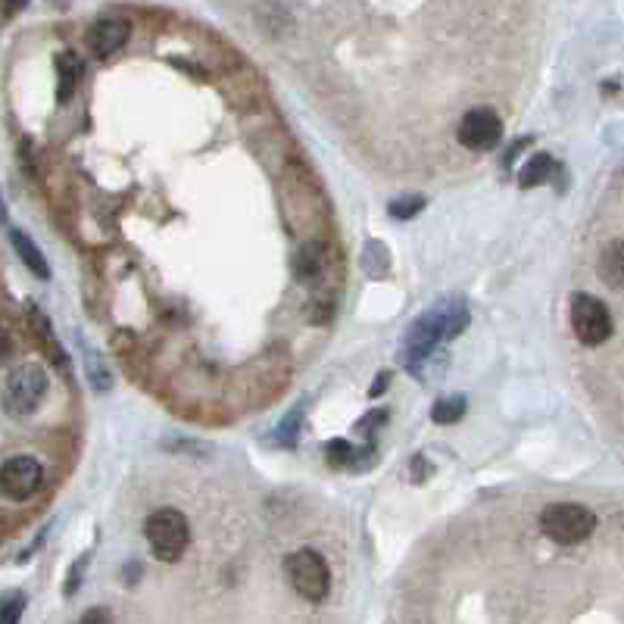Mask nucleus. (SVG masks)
I'll return each mask as SVG.
<instances>
[{
  "instance_id": "obj_16",
  "label": "nucleus",
  "mask_w": 624,
  "mask_h": 624,
  "mask_svg": "<svg viewBox=\"0 0 624 624\" xmlns=\"http://www.w3.org/2000/svg\"><path fill=\"white\" fill-rule=\"evenodd\" d=\"M425 197L422 194H406V197H397L394 203L387 206V213H390V219H400V222H406V219H412V216H419L422 210H425Z\"/></svg>"
},
{
  "instance_id": "obj_26",
  "label": "nucleus",
  "mask_w": 624,
  "mask_h": 624,
  "mask_svg": "<svg viewBox=\"0 0 624 624\" xmlns=\"http://www.w3.org/2000/svg\"><path fill=\"white\" fill-rule=\"evenodd\" d=\"M387 384H390V372H381L378 378H375V384L369 387V397L375 400V397H381L384 390H387Z\"/></svg>"
},
{
  "instance_id": "obj_13",
  "label": "nucleus",
  "mask_w": 624,
  "mask_h": 624,
  "mask_svg": "<svg viewBox=\"0 0 624 624\" xmlns=\"http://www.w3.org/2000/svg\"><path fill=\"white\" fill-rule=\"evenodd\" d=\"M600 278L615 291L624 288V241H612L600 253Z\"/></svg>"
},
{
  "instance_id": "obj_24",
  "label": "nucleus",
  "mask_w": 624,
  "mask_h": 624,
  "mask_svg": "<svg viewBox=\"0 0 624 624\" xmlns=\"http://www.w3.org/2000/svg\"><path fill=\"white\" fill-rule=\"evenodd\" d=\"M78 624H113V615H110V609L94 606V609H88L82 618H78Z\"/></svg>"
},
{
  "instance_id": "obj_4",
  "label": "nucleus",
  "mask_w": 624,
  "mask_h": 624,
  "mask_svg": "<svg viewBox=\"0 0 624 624\" xmlns=\"http://www.w3.org/2000/svg\"><path fill=\"white\" fill-rule=\"evenodd\" d=\"M288 578L291 587L309 603H325L331 593V571L328 562L316 550H297L288 556Z\"/></svg>"
},
{
  "instance_id": "obj_1",
  "label": "nucleus",
  "mask_w": 624,
  "mask_h": 624,
  "mask_svg": "<svg viewBox=\"0 0 624 624\" xmlns=\"http://www.w3.org/2000/svg\"><path fill=\"white\" fill-rule=\"evenodd\" d=\"M468 322H472V316H468V306H465L462 297L440 300L434 309L422 312V316L409 325V331L403 337L400 362L409 372H422V366L431 359V353L444 341L459 337Z\"/></svg>"
},
{
  "instance_id": "obj_6",
  "label": "nucleus",
  "mask_w": 624,
  "mask_h": 624,
  "mask_svg": "<svg viewBox=\"0 0 624 624\" xmlns=\"http://www.w3.org/2000/svg\"><path fill=\"white\" fill-rule=\"evenodd\" d=\"M571 328L584 347H600L612 337V312L603 300L590 294H575L571 300Z\"/></svg>"
},
{
  "instance_id": "obj_29",
  "label": "nucleus",
  "mask_w": 624,
  "mask_h": 624,
  "mask_svg": "<svg viewBox=\"0 0 624 624\" xmlns=\"http://www.w3.org/2000/svg\"><path fill=\"white\" fill-rule=\"evenodd\" d=\"M7 200H4V194H0V225H7Z\"/></svg>"
},
{
  "instance_id": "obj_2",
  "label": "nucleus",
  "mask_w": 624,
  "mask_h": 624,
  "mask_svg": "<svg viewBox=\"0 0 624 624\" xmlns=\"http://www.w3.org/2000/svg\"><path fill=\"white\" fill-rule=\"evenodd\" d=\"M144 537L150 543V553L160 562H178L185 556L188 543H191V525L188 518L178 509H156L147 525H144Z\"/></svg>"
},
{
  "instance_id": "obj_27",
  "label": "nucleus",
  "mask_w": 624,
  "mask_h": 624,
  "mask_svg": "<svg viewBox=\"0 0 624 624\" xmlns=\"http://www.w3.org/2000/svg\"><path fill=\"white\" fill-rule=\"evenodd\" d=\"M10 353H13V337L4 325H0V359H7Z\"/></svg>"
},
{
  "instance_id": "obj_20",
  "label": "nucleus",
  "mask_w": 624,
  "mask_h": 624,
  "mask_svg": "<svg viewBox=\"0 0 624 624\" xmlns=\"http://www.w3.org/2000/svg\"><path fill=\"white\" fill-rule=\"evenodd\" d=\"M88 372H91V384H94V390H110V387H113L110 372L100 366L97 356H94L91 350H88Z\"/></svg>"
},
{
  "instance_id": "obj_14",
  "label": "nucleus",
  "mask_w": 624,
  "mask_h": 624,
  "mask_svg": "<svg viewBox=\"0 0 624 624\" xmlns=\"http://www.w3.org/2000/svg\"><path fill=\"white\" fill-rule=\"evenodd\" d=\"M465 415V397H440L431 409L434 425H456Z\"/></svg>"
},
{
  "instance_id": "obj_11",
  "label": "nucleus",
  "mask_w": 624,
  "mask_h": 624,
  "mask_svg": "<svg viewBox=\"0 0 624 624\" xmlns=\"http://www.w3.org/2000/svg\"><path fill=\"white\" fill-rule=\"evenodd\" d=\"M82 72H85V63H82V57H78V54H72V50H63V54L57 57V75H60L57 97H60V103H66V100L75 94L78 82H82Z\"/></svg>"
},
{
  "instance_id": "obj_5",
  "label": "nucleus",
  "mask_w": 624,
  "mask_h": 624,
  "mask_svg": "<svg viewBox=\"0 0 624 624\" xmlns=\"http://www.w3.org/2000/svg\"><path fill=\"white\" fill-rule=\"evenodd\" d=\"M47 394V372L35 362L13 369L4 384V406L10 415H32Z\"/></svg>"
},
{
  "instance_id": "obj_21",
  "label": "nucleus",
  "mask_w": 624,
  "mask_h": 624,
  "mask_svg": "<svg viewBox=\"0 0 624 624\" xmlns=\"http://www.w3.org/2000/svg\"><path fill=\"white\" fill-rule=\"evenodd\" d=\"M297 431H300V409H294L288 419L281 422V428H278V440L281 444H288V447H294V440H297Z\"/></svg>"
},
{
  "instance_id": "obj_22",
  "label": "nucleus",
  "mask_w": 624,
  "mask_h": 624,
  "mask_svg": "<svg viewBox=\"0 0 624 624\" xmlns=\"http://www.w3.org/2000/svg\"><path fill=\"white\" fill-rule=\"evenodd\" d=\"M384 422H387V412H384V409H375V412L366 415V419H359L356 428H359V434H366V437H369V444H372V440H375V431H378Z\"/></svg>"
},
{
  "instance_id": "obj_23",
  "label": "nucleus",
  "mask_w": 624,
  "mask_h": 624,
  "mask_svg": "<svg viewBox=\"0 0 624 624\" xmlns=\"http://www.w3.org/2000/svg\"><path fill=\"white\" fill-rule=\"evenodd\" d=\"M409 481L412 484H422V481H428V475H431V465H428V459L425 456H415L412 459V465H409Z\"/></svg>"
},
{
  "instance_id": "obj_18",
  "label": "nucleus",
  "mask_w": 624,
  "mask_h": 624,
  "mask_svg": "<svg viewBox=\"0 0 624 624\" xmlns=\"http://www.w3.org/2000/svg\"><path fill=\"white\" fill-rule=\"evenodd\" d=\"M319 266H322V256H319L316 247H303V250L294 256V272H297L300 281L316 278V275H319Z\"/></svg>"
},
{
  "instance_id": "obj_8",
  "label": "nucleus",
  "mask_w": 624,
  "mask_h": 624,
  "mask_svg": "<svg viewBox=\"0 0 624 624\" xmlns=\"http://www.w3.org/2000/svg\"><path fill=\"white\" fill-rule=\"evenodd\" d=\"M456 138L465 150H475V153L493 150L503 138V119L490 107H475L459 119Z\"/></svg>"
},
{
  "instance_id": "obj_25",
  "label": "nucleus",
  "mask_w": 624,
  "mask_h": 624,
  "mask_svg": "<svg viewBox=\"0 0 624 624\" xmlns=\"http://www.w3.org/2000/svg\"><path fill=\"white\" fill-rule=\"evenodd\" d=\"M88 553L82 556V559H78L75 565H72V571H69V581H66V596H72L75 590H78V581H82V571H85V565H88Z\"/></svg>"
},
{
  "instance_id": "obj_10",
  "label": "nucleus",
  "mask_w": 624,
  "mask_h": 624,
  "mask_svg": "<svg viewBox=\"0 0 624 624\" xmlns=\"http://www.w3.org/2000/svg\"><path fill=\"white\" fill-rule=\"evenodd\" d=\"M10 241H13L16 256H19L22 263H25V269H29L32 275H38L41 281H47V278H50V266H47L44 253L38 250V244L29 238V234L19 231V228H13V231H10Z\"/></svg>"
},
{
  "instance_id": "obj_9",
  "label": "nucleus",
  "mask_w": 624,
  "mask_h": 624,
  "mask_svg": "<svg viewBox=\"0 0 624 624\" xmlns=\"http://www.w3.org/2000/svg\"><path fill=\"white\" fill-rule=\"evenodd\" d=\"M128 35H132V25H128L125 19H100L88 32V47L97 57H110L128 41Z\"/></svg>"
},
{
  "instance_id": "obj_28",
  "label": "nucleus",
  "mask_w": 624,
  "mask_h": 624,
  "mask_svg": "<svg viewBox=\"0 0 624 624\" xmlns=\"http://www.w3.org/2000/svg\"><path fill=\"white\" fill-rule=\"evenodd\" d=\"M528 144H531V138H522V141H515V144L509 147V153H506V160H503V166L509 169V166H512V160H515V156H518V153H522V147H528Z\"/></svg>"
},
{
  "instance_id": "obj_7",
  "label": "nucleus",
  "mask_w": 624,
  "mask_h": 624,
  "mask_svg": "<svg viewBox=\"0 0 624 624\" xmlns=\"http://www.w3.org/2000/svg\"><path fill=\"white\" fill-rule=\"evenodd\" d=\"M41 484H44V468L35 456H13L0 465V497L10 503L35 497Z\"/></svg>"
},
{
  "instance_id": "obj_17",
  "label": "nucleus",
  "mask_w": 624,
  "mask_h": 624,
  "mask_svg": "<svg viewBox=\"0 0 624 624\" xmlns=\"http://www.w3.org/2000/svg\"><path fill=\"white\" fill-rule=\"evenodd\" d=\"M25 612V593L22 590H7L0 596V624H19Z\"/></svg>"
},
{
  "instance_id": "obj_15",
  "label": "nucleus",
  "mask_w": 624,
  "mask_h": 624,
  "mask_svg": "<svg viewBox=\"0 0 624 624\" xmlns=\"http://www.w3.org/2000/svg\"><path fill=\"white\" fill-rule=\"evenodd\" d=\"M390 266V253L381 241H369L366 253H362V269H366L369 278H381Z\"/></svg>"
},
{
  "instance_id": "obj_12",
  "label": "nucleus",
  "mask_w": 624,
  "mask_h": 624,
  "mask_svg": "<svg viewBox=\"0 0 624 624\" xmlns=\"http://www.w3.org/2000/svg\"><path fill=\"white\" fill-rule=\"evenodd\" d=\"M556 172H559V166H556V160L550 153H534L531 160L522 166V172H518V185H522L525 191L537 188V185H546V181H550Z\"/></svg>"
},
{
  "instance_id": "obj_3",
  "label": "nucleus",
  "mask_w": 624,
  "mask_h": 624,
  "mask_svg": "<svg viewBox=\"0 0 624 624\" xmlns=\"http://www.w3.org/2000/svg\"><path fill=\"white\" fill-rule=\"evenodd\" d=\"M540 528L559 546H578L593 534L596 515L581 503H550L540 512Z\"/></svg>"
},
{
  "instance_id": "obj_19",
  "label": "nucleus",
  "mask_w": 624,
  "mask_h": 624,
  "mask_svg": "<svg viewBox=\"0 0 624 624\" xmlns=\"http://www.w3.org/2000/svg\"><path fill=\"white\" fill-rule=\"evenodd\" d=\"M325 459L328 465L334 468H344V465H356V450L350 447V440H331V444H325Z\"/></svg>"
}]
</instances>
